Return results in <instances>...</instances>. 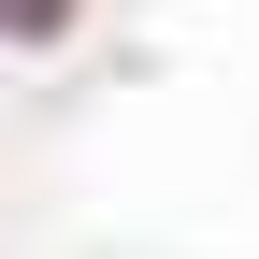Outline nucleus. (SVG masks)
<instances>
[{
  "label": "nucleus",
  "instance_id": "obj_1",
  "mask_svg": "<svg viewBox=\"0 0 259 259\" xmlns=\"http://www.w3.org/2000/svg\"><path fill=\"white\" fill-rule=\"evenodd\" d=\"M0 29H15V44H58V29H72V0H0Z\"/></svg>",
  "mask_w": 259,
  "mask_h": 259
}]
</instances>
